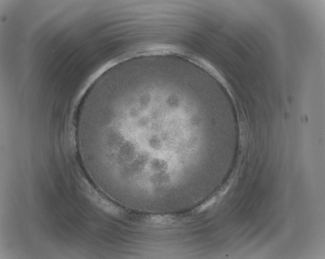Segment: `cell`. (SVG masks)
<instances>
[{"mask_svg": "<svg viewBox=\"0 0 325 259\" xmlns=\"http://www.w3.org/2000/svg\"><path fill=\"white\" fill-rule=\"evenodd\" d=\"M87 196L97 207L104 211L112 214H117L119 212L118 209L113 205L100 196L97 193L93 192Z\"/></svg>", "mask_w": 325, "mask_h": 259, "instance_id": "cell-1", "label": "cell"}]
</instances>
